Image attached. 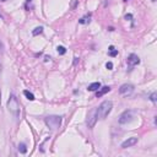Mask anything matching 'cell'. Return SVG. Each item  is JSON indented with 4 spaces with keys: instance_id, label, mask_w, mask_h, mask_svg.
<instances>
[{
    "instance_id": "cell-25",
    "label": "cell",
    "mask_w": 157,
    "mask_h": 157,
    "mask_svg": "<svg viewBox=\"0 0 157 157\" xmlns=\"http://www.w3.org/2000/svg\"><path fill=\"white\" fill-rule=\"evenodd\" d=\"M27 1H31V0H27Z\"/></svg>"
},
{
    "instance_id": "cell-10",
    "label": "cell",
    "mask_w": 157,
    "mask_h": 157,
    "mask_svg": "<svg viewBox=\"0 0 157 157\" xmlns=\"http://www.w3.org/2000/svg\"><path fill=\"white\" fill-rule=\"evenodd\" d=\"M99 87H101V82H92L91 85H89L87 90L91 91V92H93V91H97Z\"/></svg>"
},
{
    "instance_id": "cell-6",
    "label": "cell",
    "mask_w": 157,
    "mask_h": 157,
    "mask_svg": "<svg viewBox=\"0 0 157 157\" xmlns=\"http://www.w3.org/2000/svg\"><path fill=\"white\" fill-rule=\"evenodd\" d=\"M134 91V86L130 85V84H124L120 86L119 89V93L123 94V96H128V94H131Z\"/></svg>"
},
{
    "instance_id": "cell-24",
    "label": "cell",
    "mask_w": 157,
    "mask_h": 157,
    "mask_svg": "<svg viewBox=\"0 0 157 157\" xmlns=\"http://www.w3.org/2000/svg\"><path fill=\"white\" fill-rule=\"evenodd\" d=\"M151 1H156V0H151Z\"/></svg>"
},
{
    "instance_id": "cell-8",
    "label": "cell",
    "mask_w": 157,
    "mask_h": 157,
    "mask_svg": "<svg viewBox=\"0 0 157 157\" xmlns=\"http://www.w3.org/2000/svg\"><path fill=\"white\" fill-rule=\"evenodd\" d=\"M136 142H137V137H136V136H131V137L126 139L125 141L122 144V149H128V147H131V146H134Z\"/></svg>"
},
{
    "instance_id": "cell-4",
    "label": "cell",
    "mask_w": 157,
    "mask_h": 157,
    "mask_svg": "<svg viewBox=\"0 0 157 157\" xmlns=\"http://www.w3.org/2000/svg\"><path fill=\"white\" fill-rule=\"evenodd\" d=\"M97 119H98V111H97V108H93V109H91L90 112H89V114H87V119H86V124L89 128H93L96 125V123H97Z\"/></svg>"
},
{
    "instance_id": "cell-2",
    "label": "cell",
    "mask_w": 157,
    "mask_h": 157,
    "mask_svg": "<svg viewBox=\"0 0 157 157\" xmlns=\"http://www.w3.org/2000/svg\"><path fill=\"white\" fill-rule=\"evenodd\" d=\"M44 122H45V124L49 129L57 130L62 125V117H59V115H48V117L44 118Z\"/></svg>"
},
{
    "instance_id": "cell-27",
    "label": "cell",
    "mask_w": 157,
    "mask_h": 157,
    "mask_svg": "<svg viewBox=\"0 0 157 157\" xmlns=\"http://www.w3.org/2000/svg\"><path fill=\"white\" fill-rule=\"evenodd\" d=\"M124 1H128V0H124Z\"/></svg>"
},
{
    "instance_id": "cell-26",
    "label": "cell",
    "mask_w": 157,
    "mask_h": 157,
    "mask_svg": "<svg viewBox=\"0 0 157 157\" xmlns=\"http://www.w3.org/2000/svg\"><path fill=\"white\" fill-rule=\"evenodd\" d=\"M0 19H1V15H0Z\"/></svg>"
},
{
    "instance_id": "cell-20",
    "label": "cell",
    "mask_w": 157,
    "mask_h": 157,
    "mask_svg": "<svg viewBox=\"0 0 157 157\" xmlns=\"http://www.w3.org/2000/svg\"><path fill=\"white\" fill-rule=\"evenodd\" d=\"M75 60H74V65H76V64L79 63V58H74Z\"/></svg>"
},
{
    "instance_id": "cell-15",
    "label": "cell",
    "mask_w": 157,
    "mask_h": 157,
    "mask_svg": "<svg viewBox=\"0 0 157 157\" xmlns=\"http://www.w3.org/2000/svg\"><path fill=\"white\" fill-rule=\"evenodd\" d=\"M57 50H58V53H59L60 55H64V54L66 53V48L63 47V45H58V47H57Z\"/></svg>"
},
{
    "instance_id": "cell-18",
    "label": "cell",
    "mask_w": 157,
    "mask_h": 157,
    "mask_svg": "<svg viewBox=\"0 0 157 157\" xmlns=\"http://www.w3.org/2000/svg\"><path fill=\"white\" fill-rule=\"evenodd\" d=\"M106 67H107L108 70H112V69H113V63H112V62H108V63L106 64Z\"/></svg>"
},
{
    "instance_id": "cell-12",
    "label": "cell",
    "mask_w": 157,
    "mask_h": 157,
    "mask_svg": "<svg viewBox=\"0 0 157 157\" xmlns=\"http://www.w3.org/2000/svg\"><path fill=\"white\" fill-rule=\"evenodd\" d=\"M90 15L89 16H85V17H82V19H80L79 20V23H81V25H86V23H90Z\"/></svg>"
},
{
    "instance_id": "cell-23",
    "label": "cell",
    "mask_w": 157,
    "mask_h": 157,
    "mask_svg": "<svg viewBox=\"0 0 157 157\" xmlns=\"http://www.w3.org/2000/svg\"><path fill=\"white\" fill-rule=\"evenodd\" d=\"M0 1H6V0H0Z\"/></svg>"
},
{
    "instance_id": "cell-19",
    "label": "cell",
    "mask_w": 157,
    "mask_h": 157,
    "mask_svg": "<svg viewBox=\"0 0 157 157\" xmlns=\"http://www.w3.org/2000/svg\"><path fill=\"white\" fill-rule=\"evenodd\" d=\"M125 19H126V20H131V19H133V15H131V14H126Z\"/></svg>"
},
{
    "instance_id": "cell-9",
    "label": "cell",
    "mask_w": 157,
    "mask_h": 157,
    "mask_svg": "<svg viewBox=\"0 0 157 157\" xmlns=\"http://www.w3.org/2000/svg\"><path fill=\"white\" fill-rule=\"evenodd\" d=\"M111 91V87L109 86H103V87H99L98 90H97V92H96V97L97 98H99V97H102L104 93H107V92H109Z\"/></svg>"
},
{
    "instance_id": "cell-16",
    "label": "cell",
    "mask_w": 157,
    "mask_h": 157,
    "mask_svg": "<svg viewBox=\"0 0 157 157\" xmlns=\"http://www.w3.org/2000/svg\"><path fill=\"white\" fill-rule=\"evenodd\" d=\"M150 101L154 102V103H156L157 102V93L156 92H152V93H151V96H150Z\"/></svg>"
},
{
    "instance_id": "cell-11",
    "label": "cell",
    "mask_w": 157,
    "mask_h": 157,
    "mask_svg": "<svg viewBox=\"0 0 157 157\" xmlns=\"http://www.w3.org/2000/svg\"><path fill=\"white\" fill-rule=\"evenodd\" d=\"M23 94L26 96V98H27L28 101H34V94L32 93V92L27 91V90H25V91H23Z\"/></svg>"
},
{
    "instance_id": "cell-1",
    "label": "cell",
    "mask_w": 157,
    "mask_h": 157,
    "mask_svg": "<svg viewBox=\"0 0 157 157\" xmlns=\"http://www.w3.org/2000/svg\"><path fill=\"white\" fill-rule=\"evenodd\" d=\"M112 108H113V103H112L111 101H104V102H102V103L99 104V107L97 108V111H98V118L106 119V117L111 113Z\"/></svg>"
},
{
    "instance_id": "cell-21",
    "label": "cell",
    "mask_w": 157,
    "mask_h": 157,
    "mask_svg": "<svg viewBox=\"0 0 157 157\" xmlns=\"http://www.w3.org/2000/svg\"><path fill=\"white\" fill-rule=\"evenodd\" d=\"M49 59H50V57H48V55H45V57H44V62H48Z\"/></svg>"
},
{
    "instance_id": "cell-13",
    "label": "cell",
    "mask_w": 157,
    "mask_h": 157,
    "mask_svg": "<svg viewBox=\"0 0 157 157\" xmlns=\"http://www.w3.org/2000/svg\"><path fill=\"white\" fill-rule=\"evenodd\" d=\"M19 151H20L21 154H26V152H27V147H26V145H25L23 142L19 144Z\"/></svg>"
},
{
    "instance_id": "cell-3",
    "label": "cell",
    "mask_w": 157,
    "mask_h": 157,
    "mask_svg": "<svg viewBox=\"0 0 157 157\" xmlns=\"http://www.w3.org/2000/svg\"><path fill=\"white\" fill-rule=\"evenodd\" d=\"M7 109H9L12 114H15V115H17L19 112H20L19 101H17V98H16L14 94H10V98H9V101H7Z\"/></svg>"
},
{
    "instance_id": "cell-14",
    "label": "cell",
    "mask_w": 157,
    "mask_h": 157,
    "mask_svg": "<svg viewBox=\"0 0 157 157\" xmlns=\"http://www.w3.org/2000/svg\"><path fill=\"white\" fill-rule=\"evenodd\" d=\"M42 32H43V27L39 26V27H36V28L32 31V34H33V36H38V34H41Z\"/></svg>"
},
{
    "instance_id": "cell-7",
    "label": "cell",
    "mask_w": 157,
    "mask_h": 157,
    "mask_svg": "<svg viewBox=\"0 0 157 157\" xmlns=\"http://www.w3.org/2000/svg\"><path fill=\"white\" fill-rule=\"evenodd\" d=\"M126 63H128L129 66H135V65L140 64V58L136 54H130L126 59Z\"/></svg>"
},
{
    "instance_id": "cell-17",
    "label": "cell",
    "mask_w": 157,
    "mask_h": 157,
    "mask_svg": "<svg viewBox=\"0 0 157 157\" xmlns=\"http://www.w3.org/2000/svg\"><path fill=\"white\" fill-rule=\"evenodd\" d=\"M108 52H109V55H111V57H117V55H118V50H117L115 48L112 49V50H108Z\"/></svg>"
},
{
    "instance_id": "cell-5",
    "label": "cell",
    "mask_w": 157,
    "mask_h": 157,
    "mask_svg": "<svg viewBox=\"0 0 157 157\" xmlns=\"http://www.w3.org/2000/svg\"><path fill=\"white\" fill-rule=\"evenodd\" d=\"M133 118H134L133 112H131V111H125V112H123V113L120 114L118 122H119V124H126V123H130V122L133 120Z\"/></svg>"
},
{
    "instance_id": "cell-22",
    "label": "cell",
    "mask_w": 157,
    "mask_h": 157,
    "mask_svg": "<svg viewBox=\"0 0 157 157\" xmlns=\"http://www.w3.org/2000/svg\"><path fill=\"white\" fill-rule=\"evenodd\" d=\"M0 72H1V64H0Z\"/></svg>"
}]
</instances>
